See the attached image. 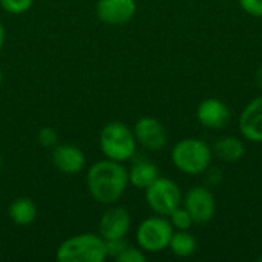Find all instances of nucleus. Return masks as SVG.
I'll return each instance as SVG.
<instances>
[{"label": "nucleus", "instance_id": "obj_18", "mask_svg": "<svg viewBox=\"0 0 262 262\" xmlns=\"http://www.w3.org/2000/svg\"><path fill=\"white\" fill-rule=\"evenodd\" d=\"M169 221H170L172 227L177 229V230H189L195 224L190 213L187 212V209L181 207V206H178L173 212H170Z\"/></svg>", "mask_w": 262, "mask_h": 262}, {"label": "nucleus", "instance_id": "obj_16", "mask_svg": "<svg viewBox=\"0 0 262 262\" xmlns=\"http://www.w3.org/2000/svg\"><path fill=\"white\" fill-rule=\"evenodd\" d=\"M213 154L224 163H236L246 155V146L238 137H223L215 143Z\"/></svg>", "mask_w": 262, "mask_h": 262}, {"label": "nucleus", "instance_id": "obj_20", "mask_svg": "<svg viewBox=\"0 0 262 262\" xmlns=\"http://www.w3.org/2000/svg\"><path fill=\"white\" fill-rule=\"evenodd\" d=\"M117 262H144L146 261V255L144 250H141L140 247H132L127 246L117 258Z\"/></svg>", "mask_w": 262, "mask_h": 262}, {"label": "nucleus", "instance_id": "obj_15", "mask_svg": "<svg viewBox=\"0 0 262 262\" xmlns=\"http://www.w3.org/2000/svg\"><path fill=\"white\" fill-rule=\"evenodd\" d=\"M8 215L14 224L20 227H26L37 220V206L34 204L32 200L20 196L9 204Z\"/></svg>", "mask_w": 262, "mask_h": 262}, {"label": "nucleus", "instance_id": "obj_28", "mask_svg": "<svg viewBox=\"0 0 262 262\" xmlns=\"http://www.w3.org/2000/svg\"><path fill=\"white\" fill-rule=\"evenodd\" d=\"M0 170H2V158H0Z\"/></svg>", "mask_w": 262, "mask_h": 262}, {"label": "nucleus", "instance_id": "obj_26", "mask_svg": "<svg viewBox=\"0 0 262 262\" xmlns=\"http://www.w3.org/2000/svg\"><path fill=\"white\" fill-rule=\"evenodd\" d=\"M2 81H3V72H2V69H0V86H2Z\"/></svg>", "mask_w": 262, "mask_h": 262}, {"label": "nucleus", "instance_id": "obj_14", "mask_svg": "<svg viewBox=\"0 0 262 262\" xmlns=\"http://www.w3.org/2000/svg\"><path fill=\"white\" fill-rule=\"evenodd\" d=\"M127 175H129V184L144 190L160 177V169L154 161L146 158H138L127 170Z\"/></svg>", "mask_w": 262, "mask_h": 262}, {"label": "nucleus", "instance_id": "obj_25", "mask_svg": "<svg viewBox=\"0 0 262 262\" xmlns=\"http://www.w3.org/2000/svg\"><path fill=\"white\" fill-rule=\"evenodd\" d=\"M256 81H258L259 88H262V66H259V69L256 71Z\"/></svg>", "mask_w": 262, "mask_h": 262}, {"label": "nucleus", "instance_id": "obj_9", "mask_svg": "<svg viewBox=\"0 0 262 262\" xmlns=\"http://www.w3.org/2000/svg\"><path fill=\"white\" fill-rule=\"evenodd\" d=\"M97 17L107 25H123L134 18L137 12L135 0H98Z\"/></svg>", "mask_w": 262, "mask_h": 262}, {"label": "nucleus", "instance_id": "obj_17", "mask_svg": "<svg viewBox=\"0 0 262 262\" xmlns=\"http://www.w3.org/2000/svg\"><path fill=\"white\" fill-rule=\"evenodd\" d=\"M196 239L192 233H189V230H178L173 232L170 243H169V249L170 252L178 256V258H189L196 252Z\"/></svg>", "mask_w": 262, "mask_h": 262}, {"label": "nucleus", "instance_id": "obj_2", "mask_svg": "<svg viewBox=\"0 0 262 262\" xmlns=\"http://www.w3.org/2000/svg\"><path fill=\"white\" fill-rule=\"evenodd\" d=\"M58 262H104L107 259L106 241L97 233H78L64 239L57 252Z\"/></svg>", "mask_w": 262, "mask_h": 262}, {"label": "nucleus", "instance_id": "obj_4", "mask_svg": "<svg viewBox=\"0 0 262 262\" xmlns=\"http://www.w3.org/2000/svg\"><path fill=\"white\" fill-rule=\"evenodd\" d=\"M100 149L107 160L124 163L134 158L137 150V140L134 130L120 121L107 123L100 132Z\"/></svg>", "mask_w": 262, "mask_h": 262}, {"label": "nucleus", "instance_id": "obj_23", "mask_svg": "<svg viewBox=\"0 0 262 262\" xmlns=\"http://www.w3.org/2000/svg\"><path fill=\"white\" fill-rule=\"evenodd\" d=\"M241 8L252 17H262V0H239Z\"/></svg>", "mask_w": 262, "mask_h": 262}, {"label": "nucleus", "instance_id": "obj_5", "mask_svg": "<svg viewBox=\"0 0 262 262\" xmlns=\"http://www.w3.org/2000/svg\"><path fill=\"white\" fill-rule=\"evenodd\" d=\"M173 227L166 216L157 215L146 218L137 229V244L147 253H160L169 247Z\"/></svg>", "mask_w": 262, "mask_h": 262}, {"label": "nucleus", "instance_id": "obj_12", "mask_svg": "<svg viewBox=\"0 0 262 262\" xmlns=\"http://www.w3.org/2000/svg\"><path fill=\"white\" fill-rule=\"evenodd\" d=\"M51 160H52V164L55 166V169H58L60 172L68 173V175L81 172L86 164V157H84L83 150L72 144L54 146Z\"/></svg>", "mask_w": 262, "mask_h": 262}, {"label": "nucleus", "instance_id": "obj_13", "mask_svg": "<svg viewBox=\"0 0 262 262\" xmlns=\"http://www.w3.org/2000/svg\"><path fill=\"white\" fill-rule=\"evenodd\" d=\"M239 130L252 143H262V95L253 98L239 117Z\"/></svg>", "mask_w": 262, "mask_h": 262}, {"label": "nucleus", "instance_id": "obj_19", "mask_svg": "<svg viewBox=\"0 0 262 262\" xmlns=\"http://www.w3.org/2000/svg\"><path fill=\"white\" fill-rule=\"evenodd\" d=\"M34 0H0L2 8L9 14H23L32 6Z\"/></svg>", "mask_w": 262, "mask_h": 262}, {"label": "nucleus", "instance_id": "obj_21", "mask_svg": "<svg viewBox=\"0 0 262 262\" xmlns=\"http://www.w3.org/2000/svg\"><path fill=\"white\" fill-rule=\"evenodd\" d=\"M37 140L38 143L43 146V147H54L57 146V141H58V135L57 132L52 129V127H41L37 134Z\"/></svg>", "mask_w": 262, "mask_h": 262}, {"label": "nucleus", "instance_id": "obj_7", "mask_svg": "<svg viewBox=\"0 0 262 262\" xmlns=\"http://www.w3.org/2000/svg\"><path fill=\"white\" fill-rule=\"evenodd\" d=\"M183 201L195 224H207L213 220L216 203L213 193L209 189L203 186H195L186 193Z\"/></svg>", "mask_w": 262, "mask_h": 262}, {"label": "nucleus", "instance_id": "obj_22", "mask_svg": "<svg viewBox=\"0 0 262 262\" xmlns=\"http://www.w3.org/2000/svg\"><path fill=\"white\" fill-rule=\"evenodd\" d=\"M106 241V239H104ZM129 244L124 241V238H118V239H107L106 241V252H107V258L115 259Z\"/></svg>", "mask_w": 262, "mask_h": 262}, {"label": "nucleus", "instance_id": "obj_3", "mask_svg": "<svg viewBox=\"0 0 262 262\" xmlns=\"http://www.w3.org/2000/svg\"><path fill=\"white\" fill-rule=\"evenodd\" d=\"M213 150L200 138L180 140L170 154L173 166L186 175H200L206 172L212 163Z\"/></svg>", "mask_w": 262, "mask_h": 262}, {"label": "nucleus", "instance_id": "obj_27", "mask_svg": "<svg viewBox=\"0 0 262 262\" xmlns=\"http://www.w3.org/2000/svg\"><path fill=\"white\" fill-rule=\"evenodd\" d=\"M258 261L262 262V255H261V256H259V258H258Z\"/></svg>", "mask_w": 262, "mask_h": 262}, {"label": "nucleus", "instance_id": "obj_6", "mask_svg": "<svg viewBox=\"0 0 262 262\" xmlns=\"http://www.w3.org/2000/svg\"><path fill=\"white\" fill-rule=\"evenodd\" d=\"M146 190V203L147 206L161 216H169L178 206H181V190L180 186L169 180L158 177Z\"/></svg>", "mask_w": 262, "mask_h": 262}, {"label": "nucleus", "instance_id": "obj_24", "mask_svg": "<svg viewBox=\"0 0 262 262\" xmlns=\"http://www.w3.org/2000/svg\"><path fill=\"white\" fill-rule=\"evenodd\" d=\"M5 28H3V25H2V21H0V51H2V48H3V45H5Z\"/></svg>", "mask_w": 262, "mask_h": 262}, {"label": "nucleus", "instance_id": "obj_1", "mask_svg": "<svg viewBox=\"0 0 262 262\" xmlns=\"http://www.w3.org/2000/svg\"><path fill=\"white\" fill-rule=\"evenodd\" d=\"M129 184L127 169L123 163L101 160L94 163L86 175V186L91 196L100 204H114L126 192Z\"/></svg>", "mask_w": 262, "mask_h": 262}, {"label": "nucleus", "instance_id": "obj_10", "mask_svg": "<svg viewBox=\"0 0 262 262\" xmlns=\"http://www.w3.org/2000/svg\"><path fill=\"white\" fill-rule=\"evenodd\" d=\"M130 229V215L123 207H111L106 210L98 223V232L103 239L124 238Z\"/></svg>", "mask_w": 262, "mask_h": 262}, {"label": "nucleus", "instance_id": "obj_11", "mask_svg": "<svg viewBox=\"0 0 262 262\" xmlns=\"http://www.w3.org/2000/svg\"><path fill=\"white\" fill-rule=\"evenodd\" d=\"M196 118L207 129H223L230 121V109L220 98H206L198 104Z\"/></svg>", "mask_w": 262, "mask_h": 262}, {"label": "nucleus", "instance_id": "obj_8", "mask_svg": "<svg viewBox=\"0 0 262 262\" xmlns=\"http://www.w3.org/2000/svg\"><path fill=\"white\" fill-rule=\"evenodd\" d=\"M134 135L137 143L149 150H161L167 144L166 127L154 117L140 118L134 126Z\"/></svg>", "mask_w": 262, "mask_h": 262}]
</instances>
